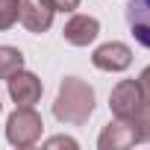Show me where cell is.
<instances>
[{"instance_id":"6da1fadb","label":"cell","mask_w":150,"mask_h":150,"mask_svg":"<svg viewBox=\"0 0 150 150\" xmlns=\"http://www.w3.org/2000/svg\"><path fill=\"white\" fill-rule=\"evenodd\" d=\"M91 112H94V88L80 77H65L53 103L56 121L68 127H83L91 118Z\"/></svg>"},{"instance_id":"7a4b0ae2","label":"cell","mask_w":150,"mask_h":150,"mask_svg":"<svg viewBox=\"0 0 150 150\" xmlns=\"http://www.w3.org/2000/svg\"><path fill=\"white\" fill-rule=\"evenodd\" d=\"M44 132V121L33 106H18L6 121V141L12 147H33Z\"/></svg>"},{"instance_id":"3957f363","label":"cell","mask_w":150,"mask_h":150,"mask_svg":"<svg viewBox=\"0 0 150 150\" xmlns=\"http://www.w3.org/2000/svg\"><path fill=\"white\" fill-rule=\"evenodd\" d=\"M144 106L147 103H144L138 80H121L109 94V109H112L115 118H135Z\"/></svg>"},{"instance_id":"277c9868","label":"cell","mask_w":150,"mask_h":150,"mask_svg":"<svg viewBox=\"0 0 150 150\" xmlns=\"http://www.w3.org/2000/svg\"><path fill=\"white\" fill-rule=\"evenodd\" d=\"M138 141H141L138 121L135 118H115L112 124L103 127V132L97 138V147L100 150H124V147H132Z\"/></svg>"},{"instance_id":"5b68a950","label":"cell","mask_w":150,"mask_h":150,"mask_svg":"<svg viewBox=\"0 0 150 150\" xmlns=\"http://www.w3.org/2000/svg\"><path fill=\"white\" fill-rule=\"evenodd\" d=\"M53 15H56V9L50 6V0H18V21L35 35L50 30Z\"/></svg>"},{"instance_id":"8992f818","label":"cell","mask_w":150,"mask_h":150,"mask_svg":"<svg viewBox=\"0 0 150 150\" xmlns=\"http://www.w3.org/2000/svg\"><path fill=\"white\" fill-rule=\"evenodd\" d=\"M91 62H94V68H100L106 74H121L132 65V50L124 41H106L91 53Z\"/></svg>"},{"instance_id":"52a82bcc","label":"cell","mask_w":150,"mask_h":150,"mask_svg":"<svg viewBox=\"0 0 150 150\" xmlns=\"http://www.w3.org/2000/svg\"><path fill=\"white\" fill-rule=\"evenodd\" d=\"M6 86H9V97L18 106H35L41 100V91H44L41 80L35 77L33 71H24V68L12 74V77L6 80Z\"/></svg>"},{"instance_id":"ba28073f","label":"cell","mask_w":150,"mask_h":150,"mask_svg":"<svg viewBox=\"0 0 150 150\" xmlns=\"http://www.w3.org/2000/svg\"><path fill=\"white\" fill-rule=\"evenodd\" d=\"M100 35V21L94 15H71L68 24L62 27V38L74 47H88Z\"/></svg>"},{"instance_id":"9c48e42d","label":"cell","mask_w":150,"mask_h":150,"mask_svg":"<svg viewBox=\"0 0 150 150\" xmlns=\"http://www.w3.org/2000/svg\"><path fill=\"white\" fill-rule=\"evenodd\" d=\"M127 27L132 38L150 50V0H129L127 6Z\"/></svg>"},{"instance_id":"30bf717a","label":"cell","mask_w":150,"mask_h":150,"mask_svg":"<svg viewBox=\"0 0 150 150\" xmlns=\"http://www.w3.org/2000/svg\"><path fill=\"white\" fill-rule=\"evenodd\" d=\"M24 68V53L18 47H9V44H0V80H9L15 71Z\"/></svg>"},{"instance_id":"8fae6325","label":"cell","mask_w":150,"mask_h":150,"mask_svg":"<svg viewBox=\"0 0 150 150\" xmlns=\"http://www.w3.org/2000/svg\"><path fill=\"white\" fill-rule=\"evenodd\" d=\"M18 24V0H0V33Z\"/></svg>"},{"instance_id":"7c38bea8","label":"cell","mask_w":150,"mask_h":150,"mask_svg":"<svg viewBox=\"0 0 150 150\" xmlns=\"http://www.w3.org/2000/svg\"><path fill=\"white\" fill-rule=\"evenodd\" d=\"M83 0H50V6L56 12H74V9H80Z\"/></svg>"},{"instance_id":"4fadbf2b","label":"cell","mask_w":150,"mask_h":150,"mask_svg":"<svg viewBox=\"0 0 150 150\" xmlns=\"http://www.w3.org/2000/svg\"><path fill=\"white\" fill-rule=\"evenodd\" d=\"M138 86H141V94H144V103H150V65L141 71L138 77Z\"/></svg>"},{"instance_id":"5bb4252c","label":"cell","mask_w":150,"mask_h":150,"mask_svg":"<svg viewBox=\"0 0 150 150\" xmlns=\"http://www.w3.org/2000/svg\"><path fill=\"white\" fill-rule=\"evenodd\" d=\"M44 147H77V141H74V138H65V135H56V138H50Z\"/></svg>"},{"instance_id":"9a60e30c","label":"cell","mask_w":150,"mask_h":150,"mask_svg":"<svg viewBox=\"0 0 150 150\" xmlns=\"http://www.w3.org/2000/svg\"><path fill=\"white\" fill-rule=\"evenodd\" d=\"M0 112H3V103H0Z\"/></svg>"}]
</instances>
